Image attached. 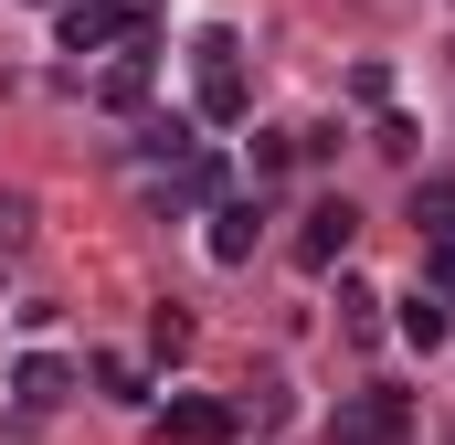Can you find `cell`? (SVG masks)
I'll return each instance as SVG.
<instances>
[{
	"instance_id": "obj_1",
	"label": "cell",
	"mask_w": 455,
	"mask_h": 445,
	"mask_svg": "<svg viewBox=\"0 0 455 445\" xmlns=\"http://www.w3.org/2000/svg\"><path fill=\"white\" fill-rule=\"evenodd\" d=\"M191 107L212 127H243V43L233 32H202L191 43Z\"/></svg>"
},
{
	"instance_id": "obj_13",
	"label": "cell",
	"mask_w": 455,
	"mask_h": 445,
	"mask_svg": "<svg viewBox=\"0 0 455 445\" xmlns=\"http://www.w3.org/2000/svg\"><path fill=\"white\" fill-rule=\"evenodd\" d=\"M286 170H297V138L265 127V138H254V181H286Z\"/></svg>"
},
{
	"instance_id": "obj_16",
	"label": "cell",
	"mask_w": 455,
	"mask_h": 445,
	"mask_svg": "<svg viewBox=\"0 0 455 445\" xmlns=\"http://www.w3.org/2000/svg\"><path fill=\"white\" fill-rule=\"evenodd\" d=\"M11 244H32V202H21V191H0V255H11Z\"/></svg>"
},
{
	"instance_id": "obj_14",
	"label": "cell",
	"mask_w": 455,
	"mask_h": 445,
	"mask_svg": "<svg viewBox=\"0 0 455 445\" xmlns=\"http://www.w3.org/2000/svg\"><path fill=\"white\" fill-rule=\"evenodd\" d=\"M148 350L180 360V350H191V308H159V319H148Z\"/></svg>"
},
{
	"instance_id": "obj_11",
	"label": "cell",
	"mask_w": 455,
	"mask_h": 445,
	"mask_svg": "<svg viewBox=\"0 0 455 445\" xmlns=\"http://www.w3.org/2000/svg\"><path fill=\"white\" fill-rule=\"evenodd\" d=\"M381 308H392V297H371V287L339 265V329H349V339H381Z\"/></svg>"
},
{
	"instance_id": "obj_3",
	"label": "cell",
	"mask_w": 455,
	"mask_h": 445,
	"mask_svg": "<svg viewBox=\"0 0 455 445\" xmlns=\"http://www.w3.org/2000/svg\"><path fill=\"white\" fill-rule=\"evenodd\" d=\"M349 244H360V213H349L339 191L297 213V265H307V276H339V265H349Z\"/></svg>"
},
{
	"instance_id": "obj_2",
	"label": "cell",
	"mask_w": 455,
	"mask_h": 445,
	"mask_svg": "<svg viewBox=\"0 0 455 445\" xmlns=\"http://www.w3.org/2000/svg\"><path fill=\"white\" fill-rule=\"evenodd\" d=\"M329 445H413V392H381V382L339 392V414H329Z\"/></svg>"
},
{
	"instance_id": "obj_10",
	"label": "cell",
	"mask_w": 455,
	"mask_h": 445,
	"mask_svg": "<svg viewBox=\"0 0 455 445\" xmlns=\"http://www.w3.org/2000/svg\"><path fill=\"white\" fill-rule=\"evenodd\" d=\"M11 392H21V414H53V403L75 392V371H64V360H21V371H11Z\"/></svg>"
},
{
	"instance_id": "obj_15",
	"label": "cell",
	"mask_w": 455,
	"mask_h": 445,
	"mask_svg": "<svg viewBox=\"0 0 455 445\" xmlns=\"http://www.w3.org/2000/svg\"><path fill=\"white\" fill-rule=\"evenodd\" d=\"M96 392H116V403H148V382H138V360H96Z\"/></svg>"
},
{
	"instance_id": "obj_6",
	"label": "cell",
	"mask_w": 455,
	"mask_h": 445,
	"mask_svg": "<svg viewBox=\"0 0 455 445\" xmlns=\"http://www.w3.org/2000/svg\"><path fill=\"white\" fill-rule=\"evenodd\" d=\"M254 233H265L254 202H212V233H202V244H212V265H243V255H254Z\"/></svg>"
},
{
	"instance_id": "obj_12",
	"label": "cell",
	"mask_w": 455,
	"mask_h": 445,
	"mask_svg": "<svg viewBox=\"0 0 455 445\" xmlns=\"http://www.w3.org/2000/svg\"><path fill=\"white\" fill-rule=\"evenodd\" d=\"M138 159H191V127L180 117H138Z\"/></svg>"
},
{
	"instance_id": "obj_7",
	"label": "cell",
	"mask_w": 455,
	"mask_h": 445,
	"mask_svg": "<svg viewBox=\"0 0 455 445\" xmlns=\"http://www.w3.org/2000/svg\"><path fill=\"white\" fill-rule=\"evenodd\" d=\"M413 233L424 244H455V170H424L413 181Z\"/></svg>"
},
{
	"instance_id": "obj_8",
	"label": "cell",
	"mask_w": 455,
	"mask_h": 445,
	"mask_svg": "<svg viewBox=\"0 0 455 445\" xmlns=\"http://www.w3.org/2000/svg\"><path fill=\"white\" fill-rule=\"evenodd\" d=\"M212 191H223V170H212V159L191 149V159H170V181H159V213H202Z\"/></svg>"
},
{
	"instance_id": "obj_4",
	"label": "cell",
	"mask_w": 455,
	"mask_h": 445,
	"mask_svg": "<svg viewBox=\"0 0 455 445\" xmlns=\"http://www.w3.org/2000/svg\"><path fill=\"white\" fill-rule=\"evenodd\" d=\"M233 425H243V403H223V392H170L159 403V445H233Z\"/></svg>"
},
{
	"instance_id": "obj_17",
	"label": "cell",
	"mask_w": 455,
	"mask_h": 445,
	"mask_svg": "<svg viewBox=\"0 0 455 445\" xmlns=\"http://www.w3.org/2000/svg\"><path fill=\"white\" fill-rule=\"evenodd\" d=\"M32 11H64V0H32Z\"/></svg>"
},
{
	"instance_id": "obj_9",
	"label": "cell",
	"mask_w": 455,
	"mask_h": 445,
	"mask_svg": "<svg viewBox=\"0 0 455 445\" xmlns=\"http://www.w3.org/2000/svg\"><path fill=\"white\" fill-rule=\"evenodd\" d=\"M392 308H403L392 329L413 339V350H445V329H455V319H445V297H435V287H413V297H392Z\"/></svg>"
},
{
	"instance_id": "obj_5",
	"label": "cell",
	"mask_w": 455,
	"mask_h": 445,
	"mask_svg": "<svg viewBox=\"0 0 455 445\" xmlns=\"http://www.w3.org/2000/svg\"><path fill=\"white\" fill-rule=\"evenodd\" d=\"M96 107L107 117H148V53H116L107 75H96Z\"/></svg>"
}]
</instances>
